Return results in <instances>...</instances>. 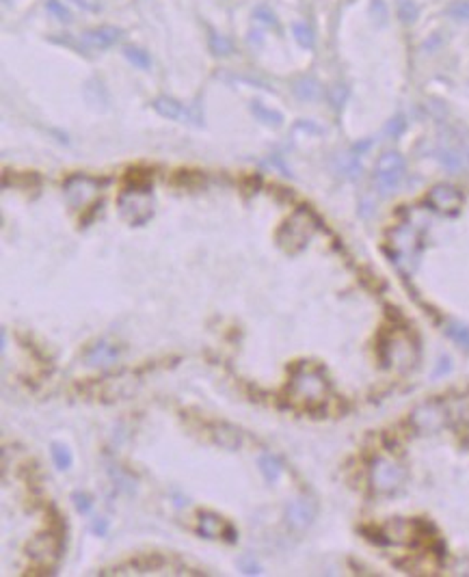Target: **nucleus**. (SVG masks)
<instances>
[{"label":"nucleus","mask_w":469,"mask_h":577,"mask_svg":"<svg viewBox=\"0 0 469 577\" xmlns=\"http://www.w3.org/2000/svg\"><path fill=\"white\" fill-rule=\"evenodd\" d=\"M320 229V223L316 214L309 208H297L290 214V219L283 221V225L277 229V245L283 249L288 255H299L316 236Z\"/></svg>","instance_id":"f257e3e1"},{"label":"nucleus","mask_w":469,"mask_h":577,"mask_svg":"<svg viewBox=\"0 0 469 577\" xmlns=\"http://www.w3.org/2000/svg\"><path fill=\"white\" fill-rule=\"evenodd\" d=\"M329 389L331 385L325 377V372L309 363H303L292 372V379L288 385V394L292 396V400H297L307 407L322 405L329 396Z\"/></svg>","instance_id":"f03ea898"},{"label":"nucleus","mask_w":469,"mask_h":577,"mask_svg":"<svg viewBox=\"0 0 469 577\" xmlns=\"http://www.w3.org/2000/svg\"><path fill=\"white\" fill-rule=\"evenodd\" d=\"M117 210H120V216L132 227H143L148 221H152L154 195L150 184H134L122 190V195L117 197Z\"/></svg>","instance_id":"7ed1b4c3"},{"label":"nucleus","mask_w":469,"mask_h":577,"mask_svg":"<svg viewBox=\"0 0 469 577\" xmlns=\"http://www.w3.org/2000/svg\"><path fill=\"white\" fill-rule=\"evenodd\" d=\"M106 184L108 180L91 178V176H84V173H74V176H70L63 182V195L72 208L84 210L86 206L96 204L100 199V193Z\"/></svg>","instance_id":"20e7f679"},{"label":"nucleus","mask_w":469,"mask_h":577,"mask_svg":"<svg viewBox=\"0 0 469 577\" xmlns=\"http://www.w3.org/2000/svg\"><path fill=\"white\" fill-rule=\"evenodd\" d=\"M409 422H411V426L418 432H422V435H432V432H439L448 426L450 409L444 400H426L411 411Z\"/></svg>","instance_id":"39448f33"},{"label":"nucleus","mask_w":469,"mask_h":577,"mask_svg":"<svg viewBox=\"0 0 469 577\" xmlns=\"http://www.w3.org/2000/svg\"><path fill=\"white\" fill-rule=\"evenodd\" d=\"M406 480V469L392 458H376L370 467V484L376 493H394Z\"/></svg>","instance_id":"423d86ee"},{"label":"nucleus","mask_w":469,"mask_h":577,"mask_svg":"<svg viewBox=\"0 0 469 577\" xmlns=\"http://www.w3.org/2000/svg\"><path fill=\"white\" fill-rule=\"evenodd\" d=\"M404 178V158L398 152H387L376 160L374 184L380 195H392Z\"/></svg>","instance_id":"0eeeda50"},{"label":"nucleus","mask_w":469,"mask_h":577,"mask_svg":"<svg viewBox=\"0 0 469 577\" xmlns=\"http://www.w3.org/2000/svg\"><path fill=\"white\" fill-rule=\"evenodd\" d=\"M61 552H63V538L54 530L33 536L26 545L28 558L41 566H52L58 558H61Z\"/></svg>","instance_id":"6e6552de"},{"label":"nucleus","mask_w":469,"mask_h":577,"mask_svg":"<svg viewBox=\"0 0 469 577\" xmlns=\"http://www.w3.org/2000/svg\"><path fill=\"white\" fill-rule=\"evenodd\" d=\"M152 108L160 115V117H165V119H173V122L188 124V126H197V128L203 126V115H201V110H199L197 106L182 104L180 100H175V98L158 96V98L152 102Z\"/></svg>","instance_id":"1a4fd4ad"},{"label":"nucleus","mask_w":469,"mask_h":577,"mask_svg":"<svg viewBox=\"0 0 469 577\" xmlns=\"http://www.w3.org/2000/svg\"><path fill=\"white\" fill-rule=\"evenodd\" d=\"M383 361L394 368H409L416 361V349L413 342L404 335H390L383 342V349H380Z\"/></svg>","instance_id":"9d476101"},{"label":"nucleus","mask_w":469,"mask_h":577,"mask_svg":"<svg viewBox=\"0 0 469 577\" xmlns=\"http://www.w3.org/2000/svg\"><path fill=\"white\" fill-rule=\"evenodd\" d=\"M426 201L435 212L456 214L463 206V193L452 184H437L428 190Z\"/></svg>","instance_id":"9b49d317"},{"label":"nucleus","mask_w":469,"mask_h":577,"mask_svg":"<svg viewBox=\"0 0 469 577\" xmlns=\"http://www.w3.org/2000/svg\"><path fill=\"white\" fill-rule=\"evenodd\" d=\"M197 532L208 538V540H214V538H225L229 543L236 540V530H233L231 524H227L225 519L217 512H201L199 514V521H197Z\"/></svg>","instance_id":"f8f14e48"},{"label":"nucleus","mask_w":469,"mask_h":577,"mask_svg":"<svg viewBox=\"0 0 469 577\" xmlns=\"http://www.w3.org/2000/svg\"><path fill=\"white\" fill-rule=\"evenodd\" d=\"M316 512H318L316 502H311L307 498H299V500L288 504V508H285V521H288L290 528H295V530H307L314 524Z\"/></svg>","instance_id":"ddd939ff"},{"label":"nucleus","mask_w":469,"mask_h":577,"mask_svg":"<svg viewBox=\"0 0 469 577\" xmlns=\"http://www.w3.org/2000/svg\"><path fill=\"white\" fill-rule=\"evenodd\" d=\"M210 435H212V441L227 450V452H236L243 448V441H245V435L238 426H233L229 422H217L212 428H210Z\"/></svg>","instance_id":"4468645a"},{"label":"nucleus","mask_w":469,"mask_h":577,"mask_svg":"<svg viewBox=\"0 0 469 577\" xmlns=\"http://www.w3.org/2000/svg\"><path fill=\"white\" fill-rule=\"evenodd\" d=\"M124 31L117 26H96V28H89V31L82 33V41L89 46V48H96V50H106V48H113L117 41L122 39Z\"/></svg>","instance_id":"2eb2a0df"},{"label":"nucleus","mask_w":469,"mask_h":577,"mask_svg":"<svg viewBox=\"0 0 469 577\" xmlns=\"http://www.w3.org/2000/svg\"><path fill=\"white\" fill-rule=\"evenodd\" d=\"M418 240H420V236L411 225H400L392 232V245H394L396 253L404 259L418 257V251H416Z\"/></svg>","instance_id":"dca6fc26"},{"label":"nucleus","mask_w":469,"mask_h":577,"mask_svg":"<svg viewBox=\"0 0 469 577\" xmlns=\"http://www.w3.org/2000/svg\"><path fill=\"white\" fill-rule=\"evenodd\" d=\"M117 359H120V349H117L115 344H108V342L94 344L91 349L86 351V355H84L86 365H94V368H108Z\"/></svg>","instance_id":"f3484780"},{"label":"nucleus","mask_w":469,"mask_h":577,"mask_svg":"<svg viewBox=\"0 0 469 577\" xmlns=\"http://www.w3.org/2000/svg\"><path fill=\"white\" fill-rule=\"evenodd\" d=\"M292 91L303 102H314L322 96V86L314 76H301L292 82Z\"/></svg>","instance_id":"a211bd4d"},{"label":"nucleus","mask_w":469,"mask_h":577,"mask_svg":"<svg viewBox=\"0 0 469 577\" xmlns=\"http://www.w3.org/2000/svg\"><path fill=\"white\" fill-rule=\"evenodd\" d=\"M257 467H259V474L264 476V480L271 484H275L283 474V463L275 454H262L257 458Z\"/></svg>","instance_id":"6ab92c4d"},{"label":"nucleus","mask_w":469,"mask_h":577,"mask_svg":"<svg viewBox=\"0 0 469 577\" xmlns=\"http://www.w3.org/2000/svg\"><path fill=\"white\" fill-rule=\"evenodd\" d=\"M251 112L255 115V119L262 122L264 126H271V128H279L283 124V115L275 108H269L266 104H262L259 100H253L251 102Z\"/></svg>","instance_id":"aec40b11"},{"label":"nucleus","mask_w":469,"mask_h":577,"mask_svg":"<svg viewBox=\"0 0 469 577\" xmlns=\"http://www.w3.org/2000/svg\"><path fill=\"white\" fill-rule=\"evenodd\" d=\"M165 566V558L158 556V554H148V556H141L136 560H132L130 564L122 566V569H132L130 573H154L158 569Z\"/></svg>","instance_id":"412c9836"},{"label":"nucleus","mask_w":469,"mask_h":577,"mask_svg":"<svg viewBox=\"0 0 469 577\" xmlns=\"http://www.w3.org/2000/svg\"><path fill=\"white\" fill-rule=\"evenodd\" d=\"M50 454H52V460H54V465H56L58 472H68V469H72V465H74V454H72L70 446H65V443H61V441H54V443L50 446Z\"/></svg>","instance_id":"4be33fe9"},{"label":"nucleus","mask_w":469,"mask_h":577,"mask_svg":"<svg viewBox=\"0 0 469 577\" xmlns=\"http://www.w3.org/2000/svg\"><path fill=\"white\" fill-rule=\"evenodd\" d=\"M124 56H126V59H128L134 67H139V70H145V72H148V70L152 67V56H150V52H145V50L139 48V46H126V48H124Z\"/></svg>","instance_id":"5701e85b"},{"label":"nucleus","mask_w":469,"mask_h":577,"mask_svg":"<svg viewBox=\"0 0 469 577\" xmlns=\"http://www.w3.org/2000/svg\"><path fill=\"white\" fill-rule=\"evenodd\" d=\"M108 474H110V478L117 482V486H120V491H124V493H128V495H132V493L136 491V480H134L130 474H126L122 467L110 465V467H108Z\"/></svg>","instance_id":"b1692460"},{"label":"nucleus","mask_w":469,"mask_h":577,"mask_svg":"<svg viewBox=\"0 0 469 577\" xmlns=\"http://www.w3.org/2000/svg\"><path fill=\"white\" fill-rule=\"evenodd\" d=\"M292 33H295V39L301 48L305 50H311L316 46V35H314V28L307 26L305 22H297L292 26Z\"/></svg>","instance_id":"393cba45"},{"label":"nucleus","mask_w":469,"mask_h":577,"mask_svg":"<svg viewBox=\"0 0 469 577\" xmlns=\"http://www.w3.org/2000/svg\"><path fill=\"white\" fill-rule=\"evenodd\" d=\"M208 46H210V52H212L214 56H229L231 50H233L231 41H229L225 35L214 33V31H210V35H208Z\"/></svg>","instance_id":"a878e982"},{"label":"nucleus","mask_w":469,"mask_h":577,"mask_svg":"<svg viewBox=\"0 0 469 577\" xmlns=\"http://www.w3.org/2000/svg\"><path fill=\"white\" fill-rule=\"evenodd\" d=\"M398 18L404 24H413L420 18V7L413 0H398Z\"/></svg>","instance_id":"bb28decb"},{"label":"nucleus","mask_w":469,"mask_h":577,"mask_svg":"<svg viewBox=\"0 0 469 577\" xmlns=\"http://www.w3.org/2000/svg\"><path fill=\"white\" fill-rule=\"evenodd\" d=\"M446 333L461 346V349L469 351V327L458 325V323H450L448 329H446Z\"/></svg>","instance_id":"cd10ccee"},{"label":"nucleus","mask_w":469,"mask_h":577,"mask_svg":"<svg viewBox=\"0 0 469 577\" xmlns=\"http://www.w3.org/2000/svg\"><path fill=\"white\" fill-rule=\"evenodd\" d=\"M72 504L76 508L78 514H89L94 510V498L84 491H74L72 493Z\"/></svg>","instance_id":"c85d7f7f"},{"label":"nucleus","mask_w":469,"mask_h":577,"mask_svg":"<svg viewBox=\"0 0 469 577\" xmlns=\"http://www.w3.org/2000/svg\"><path fill=\"white\" fill-rule=\"evenodd\" d=\"M446 13H448L452 20L469 22V0H454L452 5H448Z\"/></svg>","instance_id":"c756f323"},{"label":"nucleus","mask_w":469,"mask_h":577,"mask_svg":"<svg viewBox=\"0 0 469 577\" xmlns=\"http://www.w3.org/2000/svg\"><path fill=\"white\" fill-rule=\"evenodd\" d=\"M46 9L52 18H56L58 22H70L72 20V13L70 9L61 3V0H46Z\"/></svg>","instance_id":"7c9ffc66"},{"label":"nucleus","mask_w":469,"mask_h":577,"mask_svg":"<svg viewBox=\"0 0 469 577\" xmlns=\"http://www.w3.org/2000/svg\"><path fill=\"white\" fill-rule=\"evenodd\" d=\"M370 15L372 20L378 24V26H385L387 24V7L383 0H372V5H370Z\"/></svg>","instance_id":"2f4dec72"},{"label":"nucleus","mask_w":469,"mask_h":577,"mask_svg":"<svg viewBox=\"0 0 469 577\" xmlns=\"http://www.w3.org/2000/svg\"><path fill=\"white\" fill-rule=\"evenodd\" d=\"M253 18H257L259 22H264V24H269V26H275L277 28V18H275V13L269 9V7H257L255 11H253Z\"/></svg>","instance_id":"473e14b6"},{"label":"nucleus","mask_w":469,"mask_h":577,"mask_svg":"<svg viewBox=\"0 0 469 577\" xmlns=\"http://www.w3.org/2000/svg\"><path fill=\"white\" fill-rule=\"evenodd\" d=\"M108 530H110V524H108V519L106 517H98L94 519V524H91V532L96 536H108Z\"/></svg>","instance_id":"72a5a7b5"},{"label":"nucleus","mask_w":469,"mask_h":577,"mask_svg":"<svg viewBox=\"0 0 469 577\" xmlns=\"http://www.w3.org/2000/svg\"><path fill=\"white\" fill-rule=\"evenodd\" d=\"M238 566L243 569V573H245V575H259V573H262L259 564H257L255 560H251L249 556L240 558V560H238Z\"/></svg>","instance_id":"f704fd0d"},{"label":"nucleus","mask_w":469,"mask_h":577,"mask_svg":"<svg viewBox=\"0 0 469 577\" xmlns=\"http://www.w3.org/2000/svg\"><path fill=\"white\" fill-rule=\"evenodd\" d=\"M404 126H406L404 117H402V115H398V117H394V119L390 122V126H387V134L396 138V136H400V134H402Z\"/></svg>","instance_id":"c9c22d12"},{"label":"nucleus","mask_w":469,"mask_h":577,"mask_svg":"<svg viewBox=\"0 0 469 577\" xmlns=\"http://www.w3.org/2000/svg\"><path fill=\"white\" fill-rule=\"evenodd\" d=\"M346 86H342V84H338V86H333L331 89V102H333V106L335 108H340L342 104H344V100H346Z\"/></svg>","instance_id":"e433bc0d"},{"label":"nucleus","mask_w":469,"mask_h":577,"mask_svg":"<svg viewBox=\"0 0 469 577\" xmlns=\"http://www.w3.org/2000/svg\"><path fill=\"white\" fill-rule=\"evenodd\" d=\"M452 365H450V359H442L439 361V368L435 370V377H439V374H444V372H448Z\"/></svg>","instance_id":"4c0bfd02"},{"label":"nucleus","mask_w":469,"mask_h":577,"mask_svg":"<svg viewBox=\"0 0 469 577\" xmlns=\"http://www.w3.org/2000/svg\"><path fill=\"white\" fill-rule=\"evenodd\" d=\"M74 3H76L78 7L86 9V11H96V9H98L96 5H91V3H89V0H74Z\"/></svg>","instance_id":"58836bf2"}]
</instances>
